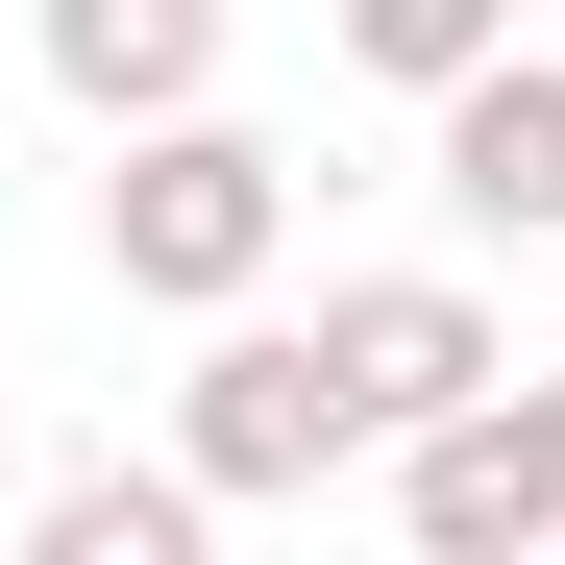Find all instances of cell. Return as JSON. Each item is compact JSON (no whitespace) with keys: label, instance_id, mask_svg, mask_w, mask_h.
<instances>
[{"label":"cell","instance_id":"9","mask_svg":"<svg viewBox=\"0 0 565 565\" xmlns=\"http://www.w3.org/2000/svg\"><path fill=\"white\" fill-rule=\"evenodd\" d=\"M541 565H565V369H541Z\"/></svg>","mask_w":565,"mask_h":565},{"label":"cell","instance_id":"5","mask_svg":"<svg viewBox=\"0 0 565 565\" xmlns=\"http://www.w3.org/2000/svg\"><path fill=\"white\" fill-rule=\"evenodd\" d=\"M369 467H394V541L418 565H541V369L443 394L418 443H369Z\"/></svg>","mask_w":565,"mask_h":565},{"label":"cell","instance_id":"2","mask_svg":"<svg viewBox=\"0 0 565 565\" xmlns=\"http://www.w3.org/2000/svg\"><path fill=\"white\" fill-rule=\"evenodd\" d=\"M172 467H198L222 516H296V492H344L369 467V418H344V369L296 344V320H198V369H172Z\"/></svg>","mask_w":565,"mask_h":565},{"label":"cell","instance_id":"11","mask_svg":"<svg viewBox=\"0 0 565 565\" xmlns=\"http://www.w3.org/2000/svg\"><path fill=\"white\" fill-rule=\"evenodd\" d=\"M0 99H25V50H0Z\"/></svg>","mask_w":565,"mask_h":565},{"label":"cell","instance_id":"10","mask_svg":"<svg viewBox=\"0 0 565 565\" xmlns=\"http://www.w3.org/2000/svg\"><path fill=\"white\" fill-rule=\"evenodd\" d=\"M0 516H25V418H0Z\"/></svg>","mask_w":565,"mask_h":565},{"label":"cell","instance_id":"3","mask_svg":"<svg viewBox=\"0 0 565 565\" xmlns=\"http://www.w3.org/2000/svg\"><path fill=\"white\" fill-rule=\"evenodd\" d=\"M296 344L344 369V418H369V443H418L443 394H492V369H516V320L467 296V270H320V320H296Z\"/></svg>","mask_w":565,"mask_h":565},{"label":"cell","instance_id":"8","mask_svg":"<svg viewBox=\"0 0 565 565\" xmlns=\"http://www.w3.org/2000/svg\"><path fill=\"white\" fill-rule=\"evenodd\" d=\"M467 50H516V0H344V74H394V99H443Z\"/></svg>","mask_w":565,"mask_h":565},{"label":"cell","instance_id":"7","mask_svg":"<svg viewBox=\"0 0 565 565\" xmlns=\"http://www.w3.org/2000/svg\"><path fill=\"white\" fill-rule=\"evenodd\" d=\"M222 492L198 467H25V565H198Z\"/></svg>","mask_w":565,"mask_h":565},{"label":"cell","instance_id":"4","mask_svg":"<svg viewBox=\"0 0 565 565\" xmlns=\"http://www.w3.org/2000/svg\"><path fill=\"white\" fill-rule=\"evenodd\" d=\"M418 172H443V222L467 246H565V50H467L443 99H418Z\"/></svg>","mask_w":565,"mask_h":565},{"label":"cell","instance_id":"6","mask_svg":"<svg viewBox=\"0 0 565 565\" xmlns=\"http://www.w3.org/2000/svg\"><path fill=\"white\" fill-rule=\"evenodd\" d=\"M25 74L74 124H172V99H222V0H25Z\"/></svg>","mask_w":565,"mask_h":565},{"label":"cell","instance_id":"1","mask_svg":"<svg viewBox=\"0 0 565 565\" xmlns=\"http://www.w3.org/2000/svg\"><path fill=\"white\" fill-rule=\"evenodd\" d=\"M99 270L148 320H222L296 270V148H270L246 99H172V124H99Z\"/></svg>","mask_w":565,"mask_h":565}]
</instances>
